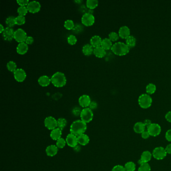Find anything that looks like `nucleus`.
Listing matches in <instances>:
<instances>
[{"label":"nucleus","mask_w":171,"mask_h":171,"mask_svg":"<svg viewBox=\"0 0 171 171\" xmlns=\"http://www.w3.org/2000/svg\"><path fill=\"white\" fill-rule=\"evenodd\" d=\"M86 124L87 123H84L82 120H76L73 121L70 126V134H73L76 137L84 134L87 129Z\"/></svg>","instance_id":"f257e3e1"},{"label":"nucleus","mask_w":171,"mask_h":171,"mask_svg":"<svg viewBox=\"0 0 171 171\" xmlns=\"http://www.w3.org/2000/svg\"><path fill=\"white\" fill-rule=\"evenodd\" d=\"M111 50L115 55L118 56H123L129 52V47L126 44L123 42H118L113 44Z\"/></svg>","instance_id":"f03ea898"},{"label":"nucleus","mask_w":171,"mask_h":171,"mask_svg":"<svg viewBox=\"0 0 171 171\" xmlns=\"http://www.w3.org/2000/svg\"><path fill=\"white\" fill-rule=\"evenodd\" d=\"M51 83L56 87H62L66 83L67 80L65 75L61 72H56L51 78Z\"/></svg>","instance_id":"7ed1b4c3"},{"label":"nucleus","mask_w":171,"mask_h":171,"mask_svg":"<svg viewBox=\"0 0 171 171\" xmlns=\"http://www.w3.org/2000/svg\"><path fill=\"white\" fill-rule=\"evenodd\" d=\"M152 98L148 94H142L138 99V104L143 109H148L152 103Z\"/></svg>","instance_id":"20e7f679"},{"label":"nucleus","mask_w":171,"mask_h":171,"mask_svg":"<svg viewBox=\"0 0 171 171\" xmlns=\"http://www.w3.org/2000/svg\"><path fill=\"white\" fill-rule=\"evenodd\" d=\"M81 120L86 123H90L93 120V113L91 109L89 107H86L83 109L80 114Z\"/></svg>","instance_id":"39448f33"},{"label":"nucleus","mask_w":171,"mask_h":171,"mask_svg":"<svg viewBox=\"0 0 171 171\" xmlns=\"http://www.w3.org/2000/svg\"><path fill=\"white\" fill-rule=\"evenodd\" d=\"M167 152L166 149L162 146L157 147L152 152V155L155 159L158 160H161L164 159L166 157Z\"/></svg>","instance_id":"423d86ee"},{"label":"nucleus","mask_w":171,"mask_h":171,"mask_svg":"<svg viewBox=\"0 0 171 171\" xmlns=\"http://www.w3.org/2000/svg\"><path fill=\"white\" fill-rule=\"evenodd\" d=\"M95 22V18L93 14L89 13H86L83 15L81 18V22L86 26H90Z\"/></svg>","instance_id":"0eeeda50"},{"label":"nucleus","mask_w":171,"mask_h":171,"mask_svg":"<svg viewBox=\"0 0 171 171\" xmlns=\"http://www.w3.org/2000/svg\"><path fill=\"white\" fill-rule=\"evenodd\" d=\"M44 124L45 126L47 129L49 130L57 128V120L53 117H48L45 118L44 120Z\"/></svg>","instance_id":"6e6552de"},{"label":"nucleus","mask_w":171,"mask_h":171,"mask_svg":"<svg viewBox=\"0 0 171 171\" xmlns=\"http://www.w3.org/2000/svg\"><path fill=\"white\" fill-rule=\"evenodd\" d=\"M27 37V33L23 29L19 28L16 30L15 32L14 39L16 41L20 43L25 42L26 39Z\"/></svg>","instance_id":"1a4fd4ad"},{"label":"nucleus","mask_w":171,"mask_h":171,"mask_svg":"<svg viewBox=\"0 0 171 171\" xmlns=\"http://www.w3.org/2000/svg\"><path fill=\"white\" fill-rule=\"evenodd\" d=\"M147 131L149 135L152 137H156L160 134L161 128L160 126L157 123H152L147 128Z\"/></svg>","instance_id":"9d476101"},{"label":"nucleus","mask_w":171,"mask_h":171,"mask_svg":"<svg viewBox=\"0 0 171 171\" xmlns=\"http://www.w3.org/2000/svg\"><path fill=\"white\" fill-rule=\"evenodd\" d=\"M28 12L31 13H36L40 10L41 4L36 1H32L29 2L27 6Z\"/></svg>","instance_id":"9b49d317"},{"label":"nucleus","mask_w":171,"mask_h":171,"mask_svg":"<svg viewBox=\"0 0 171 171\" xmlns=\"http://www.w3.org/2000/svg\"><path fill=\"white\" fill-rule=\"evenodd\" d=\"M15 32V31H14L12 28L7 27L5 28L3 32L2 33L4 40L7 41H11L13 39H14Z\"/></svg>","instance_id":"f8f14e48"},{"label":"nucleus","mask_w":171,"mask_h":171,"mask_svg":"<svg viewBox=\"0 0 171 171\" xmlns=\"http://www.w3.org/2000/svg\"><path fill=\"white\" fill-rule=\"evenodd\" d=\"M14 76L16 81L22 83L26 78V73L22 68H17L14 72Z\"/></svg>","instance_id":"ddd939ff"},{"label":"nucleus","mask_w":171,"mask_h":171,"mask_svg":"<svg viewBox=\"0 0 171 171\" xmlns=\"http://www.w3.org/2000/svg\"><path fill=\"white\" fill-rule=\"evenodd\" d=\"M66 142L69 146L71 148H75L77 146L78 143L77 137L73 134H68L66 138Z\"/></svg>","instance_id":"4468645a"},{"label":"nucleus","mask_w":171,"mask_h":171,"mask_svg":"<svg viewBox=\"0 0 171 171\" xmlns=\"http://www.w3.org/2000/svg\"><path fill=\"white\" fill-rule=\"evenodd\" d=\"M91 99L90 97L86 94H83L80 97L78 100V102L80 106L83 108H86L89 106L91 103Z\"/></svg>","instance_id":"2eb2a0df"},{"label":"nucleus","mask_w":171,"mask_h":171,"mask_svg":"<svg viewBox=\"0 0 171 171\" xmlns=\"http://www.w3.org/2000/svg\"><path fill=\"white\" fill-rule=\"evenodd\" d=\"M152 154L149 151H146L143 152L141 155V157L140 160L138 161V163L140 165L142 164L148 163L151 160Z\"/></svg>","instance_id":"dca6fc26"},{"label":"nucleus","mask_w":171,"mask_h":171,"mask_svg":"<svg viewBox=\"0 0 171 171\" xmlns=\"http://www.w3.org/2000/svg\"><path fill=\"white\" fill-rule=\"evenodd\" d=\"M118 35L120 37L123 39H126L130 36V29L126 26H121L118 31Z\"/></svg>","instance_id":"f3484780"},{"label":"nucleus","mask_w":171,"mask_h":171,"mask_svg":"<svg viewBox=\"0 0 171 171\" xmlns=\"http://www.w3.org/2000/svg\"><path fill=\"white\" fill-rule=\"evenodd\" d=\"M58 152V148L56 145H50L46 149L47 155L49 157H53L57 155Z\"/></svg>","instance_id":"a211bd4d"},{"label":"nucleus","mask_w":171,"mask_h":171,"mask_svg":"<svg viewBox=\"0 0 171 171\" xmlns=\"http://www.w3.org/2000/svg\"><path fill=\"white\" fill-rule=\"evenodd\" d=\"M28 50V45L25 42L20 43L16 48V51L18 54L21 55L25 54Z\"/></svg>","instance_id":"6ab92c4d"},{"label":"nucleus","mask_w":171,"mask_h":171,"mask_svg":"<svg viewBox=\"0 0 171 171\" xmlns=\"http://www.w3.org/2000/svg\"><path fill=\"white\" fill-rule=\"evenodd\" d=\"M38 82L39 85L43 87L47 86L51 83V78L47 75H42L38 78Z\"/></svg>","instance_id":"aec40b11"},{"label":"nucleus","mask_w":171,"mask_h":171,"mask_svg":"<svg viewBox=\"0 0 171 171\" xmlns=\"http://www.w3.org/2000/svg\"><path fill=\"white\" fill-rule=\"evenodd\" d=\"M102 39L100 36L98 35H94L92 36L91 38L90 39V44L94 47H98L101 46V42H102Z\"/></svg>","instance_id":"412c9836"},{"label":"nucleus","mask_w":171,"mask_h":171,"mask_svg":"<svg viewBox=\"0 0 171 171\" xmlns=\"http://www.w3.org/2000/svg\"><path fill=\"white\" fill-rule=\"evenodd\" d=\"M62 135V130L58 128L53 129L50 133V137L54 141H57L61 138Z\"/></svg>","instance_id":"4be33fe9"},{"label":"nucleus","mask_w":171,"mask_h":171,"mask_svg":"<svg viewBox=\"0 0 171 171\" xmlns=\"http://www.w3.org/2000/svg\"><path fill=\"white\" fill-rule=\"evenodd\" d=\"M78 142V143L82 146H86L89 143V138L88 136L86 134H82L80 136L77 137Z\"/></svg>","instance_id":"5701e85b"},{"label":"nucleus","mask_w":171,"mask_h":171,"mask_svg":"<svg viewBox=\"0 0 171 171\" xmlns=\"http://www.w3.org/2000/svg\"><path fill=\"white\" fill-rule=\"evenodd\" d=\"M146 126L142 122H138L136 123L134 127V130L137 134H142L145 131Z\"/></svg>","instance_id":"b1692460"},{"label":"nucleus","mask_w":171,"mask_h":171,"mask_svg":"<svg viewBox=\"0 0 171 171\" xmlns=\"http://www.w3.org/2000/svg\"><path fill=\"white\" fill-rule=\"evenodd\" d=\"M106 50L103 49L101 46L96 47L94 48L93 54L98 58H103L106 56Z\"/></svg>","instance_id":"393cba45"},{"label":"nucleus","mask_w":171,"mask_h":171,"mask_svg":"<svg viewBox=\"0 0 171 171\" xmlns=\"http://www.w3.org/2000/svg\"><path fill=\"white\" fill-rule=\"evenodd\" d=\"M94 47L89 44H86L83 47V52L86 56H89L93 53Z\"/></svg>","instance_id":"a878e982"},{"label":"nucleus","mask_w":171,"mask_h":171,"mask_svg":"<svg viewBox=\"0 0 171 171\" xmlns=\"http://www.w3.org/2000/svg\"><path fill=\"white\" fill-rule=\"evenodd\" d=\"M112 41L109 38H104L103 39L101 44V47L105 50H109L112 46Z\"/></svg>","instance_id":"bb28decb"},{"label":"nucleus","mask_w":171,"mask_h":171,"mask_svg":"<svg viewBox=\"0 0 171 171\" xmlns=\"http://www.w3.org/2000/svg\"><path fill=\"white\" fill-rule=\"evenodd\" d=\"M137 40L132 35H130L126 39V44L129 48L135 46Z\"/></svg>","instance_id":"cd10ccee"},{"label":"nucleus","mask_w":171,"mask_h":171,"mask_svg":"<svg viewBox=\"0 0 171 171\" xmlns=\"http://www.w3.org/2000/svg\"><path fill=\"white\" fill-rule=\"evenodd\" d=\"M6 24L8 27L12 28L16 24V17L13 16H9L6 20Z\"/></svg>","instance_id":"c85d7f7f"},{"label":"nucleus","mask_w":171,"mask_h":171,"mask_svg":"<svg viewBox=\"0 0 171 171\" xmlns=\"http://www.w3.org/2000/svg\"><path fill=\"white\" fill-rule=\"evenodd\" d=\"M98 5V1L97 0H87L86 1V6L89 9H94Z\"/></svg>","instance_id":"c756f323"},{"label":"nucleus","mask_w":171,"mask_h":171,"mask_svg":"<svg viewBox=\"0 0 171 171\" xmlns=\"http://www.w3.org/2000/svg\"><path fill=\"white\" fill-rule=\"evenodd\" d=\"M58 128L63 130L67 125V120L64 118H59L57 120Z\"/></svg>","instance_id":"7c9ffc66"},{"label":"nucleus","mask_w":171,"mask_h":171,"mask_svg":"<svg viewBox=\"0 0 171 171\" xmlns=\"http://www.w3.org/2000/svg\"><path fill=\"white\" fill-rule=\"evenodd\" d=\"M17 64L13 61H10L7 64V67L8 70L12 72H14L17 70Z\"/></svg>","instance_id":"2f4dec72"},{"label":"nucleus","mask_w":171,"mask_h":171,"mask_svg":"<svg viewBox=\"0 0 171 171\" xmlns=\"http://www.w3.org/2000/svg\"><path fill=\"white\" fill-rule=\"evenodd\" d=\"M156 86L153 83H149L146 86V92L149 94H152L156 91Z\"/></svg>","instance_id":"473e14b6"},{"label":"nucleus","mask_w":171,"mask_h":171,"mask_svg":"<svg viewBox=\"0 0 171 171\" xmlns=\"http://www.w3.org/2000/svg\"><path fill=\"white\" fill-rule=\"evenodd\" d=\"M124 167L126 171H135L136 168L135 164L132 162H129L126 163L125 164Z\"/></svg>","instance_id":"72a5a7b5"},{"label":"nucleus","mask_w":171,"mask_h":171,"mask_svg":"<svg viewBox=\"0 0 171 171\" xmlns=\"http://www.w3.org/2000/svg\"><path fill=\"white\" fill-rule=\"evenodd\" d=\"M74 25L75 24L73 21L70 19L66 20L64 22V27L67 30H73Z\"/></svg>","instance_id":"f704fd0d"},{"label":"nucleus","mask_w":171,"mask_h":171,"mask_svg":"<svg viewBox=\"0 0 171 171\" xmlns=\"http://www.w3.org/2000/svg\"><path fill=\"white\" fill-rule=\"evenodd\" d=\"M26 18L23 16L18 15L16 17V23L17 25H22L25 23Z\"/></svg>","instance_id":"c9c22d12"},{"label":"nucleus","mask_w":171,"mask_h":171,"mask_svg":"<svg viewBox=\"0 0 171 171\" xmlns=\"http://www.w3.org/2000/svg\"><path fill=\"white\" fill-rule=\"evenodd\" d=\"M66 143V140H64V138H61L57 141L56 146H57V148L59 149H63L64 148V146H65Z\"/></svg>","instance_id":"e433bc0d"},{"label":"nucleus","mask_w":171,"mask_h":171,"mask_svg":"<svg viewBox=\"0 0 171 171\" xmlns=\"http://www.w3.org/2000/svg\"><path fill=\"white\" fill-rule=\"evenodd\" d=\"M28 12V9H27V7L20 6L18 8L17 12L19 14V15L25 16Z\"/></svg>","instance_id":"4c0bfd02"},{"label":"nucleus","mask_w":171,"mask_h":171,"mask_svg":"<svg viewBox=\"0 0 171 171\" xmlns=\"http://www.w3.org/2000/svg\"><path fill=\"white\" fill-rule=\"evenodd\" d=\"M151 167L148 163L142 164L140 165L138 171H151Z\"/></svg>","instance_id":"58836bf2"},{"label":"nucleus","mask_w":171,"mask_h":171,"mask_svg":"<svg viewBox=\"0 0 171 171\" xmlns=\"http://www.w3.org/2000/svg\"><path fill=\"white\" fill-rule=\"evenodd\" d=\"M119 35L115 32H112L109 35V38L112 41H117L119 38Z\"/></svg>","instance_id":"ea45409f"},{"label":"nucleus","mask_w":171,"mask_h":171,"mask_svg":"<svg viewBox=\"0 0 171 171\" xmlns=\"http://www.w3.org/2000/svg\"><path fill=\"white\" fill-rule=\"evenodd\" d=\"M83 27L82 25L80 24H76V25H74V27L72 30L75 33L79 34V33H81V32L83 31Z\"/></svg>","instance_id":"a19ab883"},{"label":"nucleus","mask_w":171,"mask_h":171,"mask_svg":"<svg viewBox=\"0 0 171 171\" xmlns=\"http://www.w3.org/2000/svg\"><path fill=\"white\" fill-rule=\"evenodd\" d=\"M77 38L73 35H70L67 38V42L70 45H74L77 42Z\"/></svg>","instance_id":"79ce46f5"},{"label":"nucleus","mask_w":171,"mask_h":171,"mask_svg":"<svg viewBox=\"0 0 171 171\" xmlns=\"http://www.w3.org/2000/svg\"><path fill=\"white\" fill-rule=\"evenodd\" d=\"M112 171H126L124 167L121 165H117L112 168Z\"/></svg>","instance_id":"37998d69"},{"label":"nucleus","mask_w":171,"mask_h":171,"mask_svg":"<svg viewBox=\"0 0 171 171\" xmlns=\"http://www.w3.org/2000/svg\"><path fill=\"white\" fill-rule=\"evenodd\" d=\"M17 2L20 6H27L29 1L28 0H17Z\"/></svg>","instance_id":"c03bdc74"},{"label":"nucleus","mask_w":171,"mask_h":171,"mask_svg":"<svg viewBox=\"0 0 171 171\" xmlns=\"http://www.w3.org/2000/svg\"><path fill=\"white\" fill-rule=\"evenodd\" d=\"M34 38L32 37L27 36L25 42L27 45H31L34 42Z\"/></svg>","instance_id":"a18cd8bd"},{"label":"nucleus","mask_w":171,"mask_h":171,"mask_svg":"<svg viewBox=\"0 0 171 171\" xmlns=\"http://www.w3.org/2000/svg\"><path fill=\"white\" fill-rule=\"evenodd\" d=\"M81 111H81V110L80 109V108H78V107H75V108L73 109L72 112H73V114H74L75 115H80Z\"/></svg>","instance_id":"49530a36"},{"label":"nucleus","mask_w":171,"mask_h":171,"mask_svg":"<svg viewBox=\"0 0 171 171\" xmlns=\"http://www.w3.org/2000/svg\"><path fill=\"white\" fill-rule=\"evenodd\" d=\"M165 137H166V138L168 141L171 142V129L168 130L167 132Z\"/></svg>","instance_id":"de8ad7c7"},{"label":"nucleus","mask_w":171,"mask_h":171,"mask_svg":"<svg viewBox=\"0 0 171 171\" xmlns=\"http://www.w3.org/2000/svg\"><path fill=\"white\" fill-rule=\"evenodd\" d=\"M97 103L95 102V101H91L89 106V108L91 109H94L97 108Z\"/></svg>","instance_id":"09e8293b"},{"label":"nucleus","mask_w":171,"mask_h":171,"mask_svg":"<svg viewBox=\"0 0 171 171\" xmlns=\"http://www.w3.org/2000/svg\"><path fill=\"white\" fill-rule=\"evenodd\" d=\"M141 135H142V137L143 138H144V139H147V138H149L150 135H149V133L148 132V131H145L143 132H142V134H141Z\"/></svg>","instance_id":"8fccbe9b"},{"label":"nucleus","mask_w":171,"mask_h":171,"mask_svg":"<svg viewBox=\"0 0 171 171\" xmlns=\"http://www.w3.org/2000/svg\"><path fill=\"white\" fill-rule=\"evenodd\" d=\"M165 118H166L167 121H169L170 123H171V111L169 112L166 114Z\"/></svg>","instance_id":"3c124183"},{"label":"nucleus","mask_w":171,"mask_h":171,"mask_svg":"<svg viewBox=\"0 0 171 171\" xmlns=\"http://www.w3.org/2000/svg\"><path fill=\"white\" fill-rule=\"evenodd\" d=\"M143 123L145 124V126H146V128H148V126H149L152 124V122L149 120H145Z\"/></svg>","instance_id":"603ef678"},{"label":"nucleus","mask_w":171,"mask_h":171,"mask_svg":"<svg viewBox=\"0 0 171 171\" xmlns=\"http://www.w3.org/2000/svg\"><path fill=\"white\" fill-rule=\"evenodd\" d=\"M165 149H166L167 154H171V143L168 145Z\"/></svg>","instance_id":"864d4df0"},{"label":"nucleus","mask_w":171,"mask_h":171,"mask_svg":"<svg viewBox=\"0 0 171 171\" xmlns=\"http://www.w3.org/2000/svg\"><path fill=\"white\" fill-rule=\"evenodd\" d=\"M5 29V28L3 26L2 24H0V32H1V33H3V32L4 30Z\"/></svg>","instance_id":"5fc2aeb1"},{"label":"nucleus","mask_w":171,"mask_h":171,"mask_svg":"<svg viewBox=\"0 0 171 171\" xmlns=\"http://www.w3.org/2000/svg\"><path fill=\"white\" fill-rule=\"evenodd\" d=\"M75 2H76V3H81V2H83V1H76Z\"/></svg>","instance_id":"6e6d98bb"}]
</instances>
